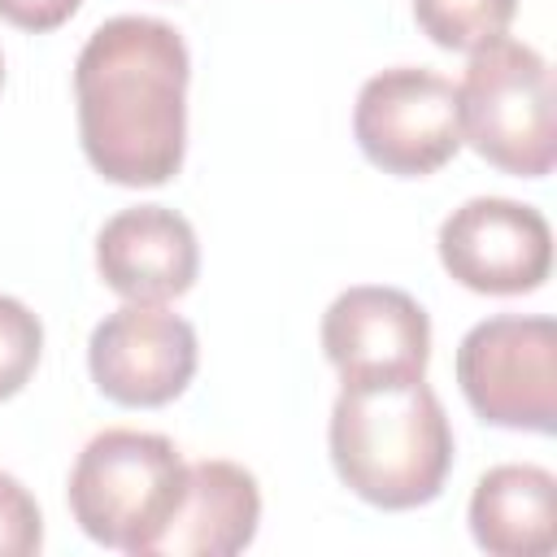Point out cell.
<instances>
[{
  "label": "cell",
  "mask_w": 557,
  "mask_h": 557,
  "mask_svg": "<svg viewBox=\"0 0 557 557\" xmlns=\"http://www.w3.org/2000/svg\"><path fill=\"white\" fill-rule=\"evenodd\" d=\"M187 78L183 35L144 13L109 17L74 61L78 139L91 170L117 187H161L187 152Z\"/></svg>",
  "instance_id": "1"
},
{
  "label": "cell",
  "mask_w": 557,
  "mask_h": 557,
  "mask_svg": "<svg viewBox=\"0 0 557 557\" xmlns=\"http://www.w3.org/2000/svg\"><path fill=\"white\" fill-rule=\"evenodd\" d=\"M326 448L339 483L392 513L431 505L453 470V426L426 374L344 383L331 405Z\"/></svg>",
  "instance_id": "2"
},
{
  "label": "cell",
  "mask_w": 557,
  "mask_h": 557,
  "mask_svg": "<svg viewBox=\"0 0 557 557\" xmlns=\"http://www.w3.org/2000/svg\"><path fill=\"white\" fill-rule=\"evenodd\" d=\"M187 487V461L157 431L109 426L91 435L70 470V518L104 548L152 557Z\"/></svg>",
  "instance_id": "3"
},
{
  "label": "cell",
  "mask_w": 557,
  "mask_h": 557,
  "mask_svg": "<svg viewBox=\"0 0 557 557\" xmlns=\"http://www.w3.org/2000/svg\"><path fill=\"white\" fill-rule=\"evenodd\" d=\"M461 144L513 178H544L557 157L553 70L522 39H492L470 52L457 83Z\"/></svg>",
  "instance_id": "4"
},
{
  "label": "cell",
  "mask_w": 557,
  "mask_h": 557,
  "mask_svg": "<svg viewBox=\"0 0 557 557\" xmlns=\"http://www.w3.org/2000/svg\"><path fill=\"white\" fill-rule=\"evenodd\" d=\"M466 405L505 431H557V326L553 318L500 313L470 326L457 344Z\"/></svg>",
  "instance_id": "5"
},
{
  "label": "cell",
  "mask_w": 557,
  "mask_h": 557,
  "mask_svg": "<svg viewBox=\"0 0 557 557\" xmlns=\"http://www.w3.org/2000/svg\"><path fill=\"white\" fill-rule=\"evenodd\" d=\"M352 135L370 165L396 178H426L461 148L457 87L422 65H396L361 83Z\"/></svg>",
  "instance_id": "6"
},
{
  "label": "cell",
  "mask_w": 557,
  "mask_h": 557,
  "mask_svg": "<svg viewBox=\"0 0 557 557\" xmlns=\"http://www.w3.org/2000/svg\"><path fill=\"white\" fill-rule=\"evenodd\" d=\"M196 326L165 305H135L104 313L87 339V370L104 400L122 409H161L196 379Z\"/></svg>",
  "instance_id": "7"
},
{
  "label": "cell",
  "mask_w": 557,
  "mask_h": 557,
  "mask_svg": "<svg viewBox=\"0 0 557 557\" xmlns=\"http://www.w3.org/2000/svg\"><path fill=\"white\" fill-rule=\"evenodd\" d=\"M440 265L479 296H527L548 283L553 231L540 209L505 196H474L440 226Z\"/></svg>",
  "instance_id": "8"
},
{
  "label": "cell",
  "mask_w": 557,
  "mask_h": 557,
  "mask_svg": "<svg viewBox=\"0 0 557 557\" xmlns=\"http://www.w3.org/2000/svg\"><path fill=\"white\" fill-rule=\"evenodd\" d=\"M322 352L339 383L422 379L431 361V318L400 287H348L322 313Z\"/></svg>",
  "instance_id": "9"
},
{
  "label": "cell",
  "mask_w": 557,
  "mask_h": 557,
  "mask_svg": "<svg viewBox=\"0 0 557 557\" xmlns=\"http://www.w3.org/2000/svg\"><path fill=\"white\" fill-rule=\"evenodd\" d=\"M96 274L109 292L135 305L178 300L200 274L196 231L183 213L165 205L122 209L96 235Z\"/></svg>",
  "instance_id": "10"
},
{
  "label": "cell",
  "mask_w": 557,
  "mask_h": 557,
  "mask_svg": "<svg viewBox=\"0 0 557 557\" xmlns=\"http://www.w3.org/2000/svg\"><path fill=\"white\" fill-rule=\"evenodd\" d=\"M261 487L239 461L205 457L187 466L183 500L152 557H231L257 540Z\"/></svg>",
  "instance_id": "11"
},
{
  "label": "cell",
  "mask_w": 557,
  "mask_h": 557,
  "mask_svg": "<svg viewBox=\"0 0 557 557\" xmlns=\"http://www.w3.org/2000/svg\"><path fill=\"white\" fill-rule=\"evenodd\" d=\"M470 535L492 557H548L557 544V479L544 466H492L470 496Z\"/></svg>",
  "instance_id": "12"
},
{
  "label": "cell",
  "mask_w": 557,
  "mask_h": 557,
  "mask_svg": "<svg viewBox=\"0 0 557 557\" xmlns=\"http://www.w3.org/2000/svg\"><path fill=\"white\" fill-rule=\"evenodd\" d=\"M518 0H413L418 30L444 52H474L509 30Z\"/></svg>",
  "instance_id": "13"
},
{
  "label": "cell",
  "mask_w": 557,
  "mask_h": 557,
  "mask_svg": "<svg viewBox=\"0 0 557 557\" xmlns=\"http://www.w3.org/2000/svg\"><path fill=\"white\" fill-rule=\"evenodd\" d=\"M44 357V322L13 296H0V400L17 396Z\"/></svg>",
  "instance_id": "14"
},
{
  "label": "cell",
  "mask_w": 557,
  "mask_h": 557,
  "mask_svg": "<svg viewBox=\"0 0 557 557\" xmlns=\"http://www.w3.org/2000/svg\"><path fill=\"white\" fill-rule=\"evenodd\" d=\"M44 548V513L35 496L0 470V557H30Z\"/></svg>",
  "instance_id": "15"
},
{
  "label": "cell",
  "mask_w": 557,
  "mask_h": 557,
  "mask_svg": "<svg viewBox=\"0 0 557 557\" xmlns=\"http://www.w3.org/2000/svg\"><path fill=\"white\" fill-rule=\"evenodd\" d=\"M83 0H0V22L30 30V35H48L57 26H65L78 13Z\"/></svg>",
  "instance_id": "16"
},
{
  "label": "cell",
  "mask_w": 557,
  "mask_h": 557,
  "mask_svg": "<svg viewBox=\"0 0 557 557\" xmlns=\"http://www.w3.org/2000/svg\"><path fill=\"white\" fill-rule=\"evenodd\" d=\"M0 87H4V57H0Z\"/></svg>",
  "instance_id": "17"
}]
</instances>
